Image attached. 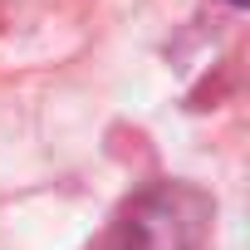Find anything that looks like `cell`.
<instances>
[{
    "label": "cell",
    "instance_id": "6da1fadb",
    "mask_svg": "<svg viewBox=\"0 0 250 250\" xmlns=\"http://www.w3.org/2000/svg\"><path fill=\"white\" fill-rule=\"evenodd\" d=\"M211 201L182 182L147 191L123 221V250H206Z\"/></svg>",
    "mask_w": 250,
    "mask_h": 250
},
{
    "label": "cell",
    "instance_id": "7a4b0ae2",
    "mask_svg": "<svg viewBox=\"0 0 250 250\" xmlns=\"http://www.w3.org/2000/svg\"><path fill=\"white\" fill-rule=\"evenodd\" d=\"M230 5H240V0H230Z\"/></svg>",
    "mask_w": 250,
    "mask_h": 250
}]
</instances>
